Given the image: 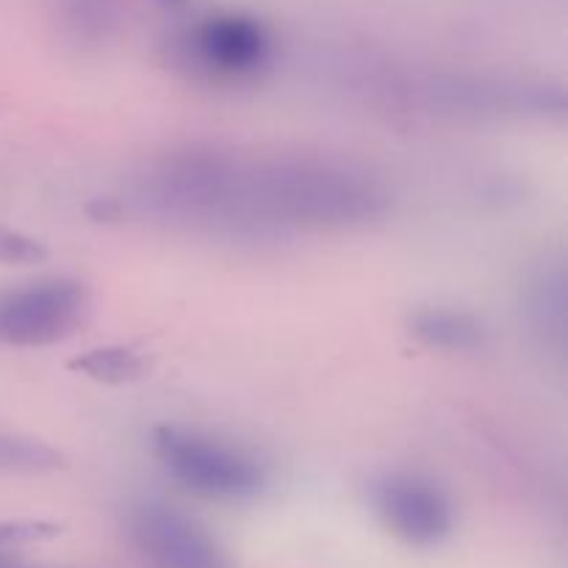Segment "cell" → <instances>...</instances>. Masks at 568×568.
<instances>
[{"label":"cell","instance_id":"obj_6","mask_svg":"<svg viewBox=\"0 0 568 568\" xmlns=\"http://www.w3.org/2000/svg\"><path fill=\"white\" fill-rule=\"evenodd\" d=\"M128 525L133 544L153 568H233L216 538L172 505H136Z\"/></svg>","mask_w":568,"mask_h":568},{"label":"cell","instance_id":"obj_4","mask_svg":"<svg viewBox=\"0 0 568 568\" xmlns=\"http://www.w3.org/2000/svg\"><path fill=\"white\" fill-rule=\"evenodd\" d=\"M87 292L70 277H44L0 294V344L50 347L75 333Z\"/></svg>","mask_w":568,"mask_h":568},{"label":"cell","instance_id":"obj_10","mask_svg":"<svg viewBox=\"0 0 568 568\" xmlns=\"http://www.w3.org/2000/svg\"><path fill=\"white\" fill-rule=\"evenodd\" d=\"M55 532L59 527L48 521H6L0 525V560H9L11 552H20L39 541H48Z\"/></svg>","mask_w":568,"mask_h":568},{"label":"cell","instance_id":"obj_9","mask_svg":"<svg viewBox=\"0 0 568 568\" xmlns=\"http://www.w3.org/2000/svg\"><path fill=\"white\" fill-rule=\"evenodd\" d=\"M72 369H78L81 375L92 377L98 383H111V386H120V383L139 381L148 369L142 353H136L133 347H100L89 349L87 355L72 364Z\"/></svg>","mask_w":568,"mask_h":568},{"label":"cell","instance_id":"obj_2","mask_svg":"<svg viewBox=\"0 0 568 568\" xmlns=\"http://www.w3.org/2000/svg\"><path fill=\"white\" fill-rule=\"evenodd\" d=\"M155 458L186 491L214 503H247L266 486V469L253 453L192 427H161Z\"/></svg>","mask_w":568,"mask_h":568},{"label":"cell","instance_id":"obj_5","mask_svg":"<svg viewBox=\"0 0 568 568\" xmlns=\"http://www.w3.org/2000/svg\"><path fill=\"white\" fill-rule=\"evenodd\" d=\"M372 505L386 530L410 547H438L455 530L447 491L416 471H388L369 488Z\"/></svg>","mask_w":568,"mask_h":568},{"label":"cell","instance_id":"obj_7","mask_svg":"<svg viewBox=\"0 0 568 568\" xmlns=\"http://www.w3.org/2000/svg\"><path fill=\"white\" fill-rule=\"evenodd\" d=\"M61 31L83 48L103 44L116 31L122 0H53Z\"/></svg>","mask_w":568,"mask_h":568},{"label":"cell","instance_id":"obj_12","mask_svg":"<svg viewBox=\"0 0 568 568\" xmlns=\"http://www.w3.org/2000/svg\"><path fill=\"white\" fill-rule=\"evenodd\" d=\"M159 3H164V6H175V3H183V0H159Z\"/></svg>","mask_w":568,"mask_h":568},{"label":"cell","instance_id":"obj_11","mask_svg":"<svg viewBox=\"0 0 568 568\" xmlns=\"http://www.w3.org/2000/svg\"><path fill=\"white\" fill-rule=\"evenodd\" d=\"M44 255L48 253L37 239L0 225V264H39Z\"/></svg>","mask_w":568,"mask_h":568},{"label":"cell","instance_id":"obj_1","mask_svg":"<svg viewBox=\"0 0 568 568\" xmlns=\"http://www.w3.org/2000/svg\"><path fill=\"white\" fill-rule=\"evenodd\" d=\"M136 200L150 214L233 236L364 225L388 205L377 178L338 161L242 164L211 153L164 161L150 172Z\"/></svg>","mask_w":568,"mask_h":568},{"label":"cell","instance_id":"obj_8","mask_svg":"<svg viewBox=\"0 0 568 568\" xmlns=\"http://www.w3.org/2000/svg\"><path fill=\"white\" fill-rule=\"evenodd\" d=\"M414 336L442 353H469L480 347L483 325L458 308H425L414 316Z\"/></svg>","mask_w":568,"mask_h":568},{"label":"cell","instance_id":"obj_3","mask_svg":"<svg viewBox=\"0 0 568 568\" xmlns=\"http://www.w3.org/2000/svg\"><path fill=\"white\" fill-rule=\"evenodd\" d=\"M181 59L209 81L244 83L272 64L275 37L247 11H211L183 31Z\"/></svg>","mask_w":568,"mask_h":568}]
</instances>
